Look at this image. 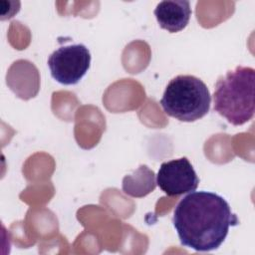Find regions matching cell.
<instances>
[{"label": "cell", "instance_id": "obj_1", "mask_svg": "<svg viewBox=\"0 0 255 255\" xmlns=\"http://www.w3.org/2000/svg\"><path fill=\"white\" fill-rule=\"evenodd\" d=\"M172 223L181 245L198 252H209L220 247L230 226L237 225L239 220L222 196L194 190L178 202Z\"/></svg>", "mask_w": 255, "mask_h": 255}, {"label": "cell", "instance_id": "obj_2", "mask_svg": "<svg viewBox=\"0 0 255 255\" xmlns=\"http://www.w3.org/2000/svg\"><path fill=\"white\" fill-rule=\"evenodd\" d=\"M255 70L238 66L220 77L213 93V110L233 126H241L254 116Z\"/></svg>", "mask_w": 255, "mask_h": 255}, {"label": "cell", "instance_id": "obj_3", "mask_svg": "<svg viewBox=\"0 0 255 255\" xmlns=\"http://www.w3.org/2000/svg\"><path fill=\"white\" fill-rule=\"evenodd\" d=\"M210 104L207 86L192 75H178L170 80L160 99V106L167 116L185 123L207 115Z\"/></svg>", "mask_w": 255, "mask_h": 255}, {"label": "cell", "instance_id": "obj_4", "mask_svg": "<svg viewBox=\"0 0 255 255\" xmlns=\"http://www.w3.org/2000/svg\"><path fill=\"white\" fill-rule=\"evenodd\" d=\"M91 65V54L83 44L62 46L48 58V67L54 80L62 85H76Z\"/></svg>", "mask_w": 255, "mask_h": 255}, {"label": "cell", "instance_id": "obj_5", "mask_svg": "<svg viewBox=\"0 0 255 255\" xmlns=\"http://www.w3.org/2000/svg\"><path fill=\"white\" fill-rule=\"evenodd\" d=\"M199 178L187 157L162 162L156 175V184L167 196H178L194 191Z\"/></svg>", "mask_w": 255, "mask_h": 255}, {"label": "cell", "instance_id": "obj_6", "mask_svg": "<svg viewBox=\"0 0 255 255\" xmlns=\"http://www.w3.org/2000/svg\"><path fill=\"white\" fill-rule=\"evenodd\" d=\"M160 28L169 33L183 30L190 19V3L185 0L161 1L153 11Z\"/></svg>", "mask_w": 255, "mask_h": 255}, {"label": "cell", "instance_id": "obj_7", "mask_svg": "<svg viewBox=\"0 0 255 255\" xmlns=\"http://www.w3.org/2000/svg\"><path fill=\"white\" fill-rule=\"evenodd\" d=\"M156 181L154 172L147 165L141 164L132 173L127 174L123 179V190L132 197H142L154 190Z\"/></svg>", "mask_w": 255, "mask_h": 255}]
</instances>
